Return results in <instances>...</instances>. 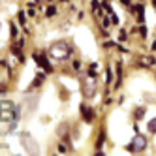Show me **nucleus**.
Wrapping results in <instances>:
<instances>
[{
  "mask_svg": "<svg viewBox=\"0 0 156 156\" xmlns=\"http://www.w3.org/2000/svg\"><path fill=\"white\" fill-rule=\"evenodd\" d=\"M119 40H126V32H124V30L120 32V36H119Z\"/></svg>",
  "mask_w": 156,
  "mask_h": 156,
  "instance_id": "obj_16",
  "label": "nucleus"
},
{
  "mask_svg": "<svg viewBox=\"0 0 156 156\" xmlns=\"http://www.w3.org/2000/svg\"><path fill=\"white\" fill-rule=\"evenodd\" d=\"M21 143H23V147H25V151H27L28 154H32V156L40 154V147H38V143L34 141V137H32L28 132H23V133H21Z\"/></svg>",
  "mask_w": 156,
  "mask_h": 156,
  "instance_id": "obj_3",
  "label": "nucleus"
},
{
  "mask_svg": "<svg viewBox=\"0 0 156 156\" xmlns=\"http://www.w3.org/2000/svg\"><path fill=\"white\" fill-rule=\"evenodd\" d=\"M47 15H55V8H49L47 9Z\"/></svg>",
  "mask_w": 156,
  "mask_h": 156,
  "instance_id": "obj_17",
  "label": "nucleus"
},
{
  "mask_svg": "<svg viewBox=\"0 0 156 156\" xmlns=\"http://www.w3.org/2000/svg\"><path fill=\"white\" fill-rule=\"evenodd\" d=\"M92 9H94L96 13H100V4L96 2V0H94V2H92Z\"/></svg>",
  "mask_w": 156,
  "mask_h": 156,
  "instance_id": "obj_13",
  "label": "nucleus"
},
{
  "mask_svg": "<svg viewBox=\"0 0 156 156\" xmlns=\"http://www.w3.org/2000/svg\"><path fill=\"white\" fill-rule=\"evenodd\" d=\"M147 128H149V132H151V133H156V119L149 120V124H147Z\"/></svg>",
  "mask_w": 156,
  "mask_h": 156,
  "instance_id": "obj_9",
  "label": "nucleus"
},
{
  "mask_svg": "<svg viewBox=\"0 0 156 156\" xmlns=\"http://www.w3.org/2000/svg\"><path fill=\"white\" fill-rule=\"evenodd\" d=\"M137 19H139V23H143V21H145V12H143V6H137Z\"/></svg>",
  "mask_w": 156,
  "mask_h": 156,
  "instance_id": "obj_10",
  "label": "nucleus"
},
{
  "mask_svg": "<svg viewBox=\"0 0 156 156\" xmlns=\"http://www.w3.org/2000/svg\"><path fill=\"white\" fill-rule=\"evenodd\" d=\"M145 149H147V139H145V136L136 133V137H133L132 143L128 145V151H132V152H141Z\"/></svg>",
  "mask_w": 156,
  "mask_h": 156,
  "instance_id": "obj_4",
  "label": "nucleus"
},
{
  "mask_svg": "<svg viewBox=\"0 0 156 156\" xmlns=\"http://www.w3.org/2000/svg\"><path fill=\"white\" fill-rule=\"evenodd\" d=\"M81 113H83L85 122H90V120L94 119V111H92L90 107H87V105H81Z\"/></svg>",
  "mask_w": 156,
  "mask_h": 156,
  "instance_id": "obj_7",
  "label": "nucleus"
},
{
  "mask_svg": "<svg viewBox=\"0 0 156 156\" xmlns=\"http://www.w3.org/2000/svg\"><path fill=\"white\" fill-rule=\"evenodd\" d=\"M120 2L124 4V6H130V2H128V0H120Z\"/></svg>",
  "mask_w": 156,
  "mask_h": 156,
  "instance_id": "obj_18",
  "label": "nucleus"
},
{
  "mask_svg": "<svg viewBox=\"0 0 156 156\" xmlns=\"http://www.w3.org/2000/svg\"><path fill=\"white\" fill-rule=\"evenodd\" d=\"M19 23H21V25H25V13H23V12L19 13Z\"/></svg>",
  "mask_w": 156,
  "mask_h": 156,
  "instance_id": "obj_14",
  "label": "nucleus"
},
{
  "mask_svg": "<svg viewBox=\"0 0 156 156\" xmlns=\"http://www.w3.org/2000/svg\"><path fill=\"white\" fill-rule=\"evenodd\" d=\"M12 36H13V38L17 36V28H15V25H13V23H12Z\"/></svg>",
  "mask_w": 156,
  "mask_h": 156,
  "instance_id": "obj_15",
  "label": "nucleus"
},
{
  "mask_svg": "<svg viewBox=\"0 0 156 156\" xmlns=\"http://www.w3.org/2000/svg\"><path fill=\"white\" fill-rule=\"evenodd\" d=\"M34 60H36V62L41 66V68L45 70V72H51V70H53V68H51V64L47 62V58L43 57V55H38V53H36V55H34Z\"/></svg>",
  "mask_w": 156,
  "mask_h": 156,
  "instance_id": "obj_6",
  "label": "nucleus"
},
{
  "mask_svg": "<svg viewBox=\"0 0 156 156\" xmlns=\"http://www.w3.org/2000/svg\"><path fill=\"white\" fill-rule=\"evenodd\" d=\"M41 81H43V75H38V77H36V81L32 83V87H40V85H41Z\"/></svg>",
  "mask_w": 156,
  "mask_h": 156,
  "instance_id": "obj_12",
  "label": "nucleus"
},
{
  "mask_svg": "<svg viewBox=\"0 0 156 156\" xmlns=\"http://www.w3.org/2000/svg\"><path fill=\"white\" fill-rule=\"evenodd\" d=\"M133 115H136V119H143V117H145V107H137Z\"/></svg>",
  "mask_w": 156,
  "mask_h": 156,
  "instance_id": "obj_11",
  "label": "nucleus"
},
{
  "mask_svg": "<svg viewBox=\"0 0 156 156\" xmlns=\"http://www.w3.org/2000/svg\"><path fill=\"white\" fill-rule=\"evenodd\" d=\"M70 55H72V45L64 40L55 41L49 47V57L55 60H66V58H70Z\"/></svg>",
  "mask_w": 156,
  "mask_h": 156,
  "instance_id": "obj_2",
  "label": "nucleus"
},
{
  "mask_svg": "<svg viewBox=\"0 0 156 156\" xmlns=\"http://www.w3.org/2000/svg\"><path fill=\"white\" fill-rule=\"evenodd\" d=\"M83 94L87 98H92L96 94V77L94 75H88L87 79L83 81Z\"/></svg>",
  "mask_w": 156,
  "mask_h": 156,
  "instance_id": "obj_5",
  "label": "nucleus"
},
{
  "mask_svg": "<svg viewBox=\"0 0 156 156\" xmlns=\"http://www.w3.org/2000/svg\"><path fill=\"white\" fill-rule=\"evenodd\" d=\"M139 64L145 66V68H151V66L156 64V58L154 57H139Z\"/></svg>",
  "mask_w": 156,
  "mask_h": 156,
  "instance_id": "obj_8",
  "label": "nucleus"
},
{
  "mask_svg": "<svg viewBox=\"0 0 156 156\" xmlns=\"http://www.w3.org/2000/svg\"><path fill=\"white\" fill-rule=\"evenodd\" d=\"M19 117H21L19 107L12 102H8V100H2V102H0V126H2L0 128V133L4 136V133L12 132L17 124Z\"/></svg>",
  "mask_w": 156,
  "mask_h": 156,
  "instance_id": "obj_1",
  "label": "nucleus"
},
{
  "mask_svg": "<svg viewBox=\"0 0 156 156\" xmlns=\"http://www.w3.org/2000/svg\"><path fill=\"white\" fill-rule=\"evenodd\" d=\"M154 6H156V0H154Z\"/></svg>",
  "mask_w": 156,
  "mask_h": 156,
  "instance_id": "obj_19",
  "label": "nucleus"
}]
</instances>
